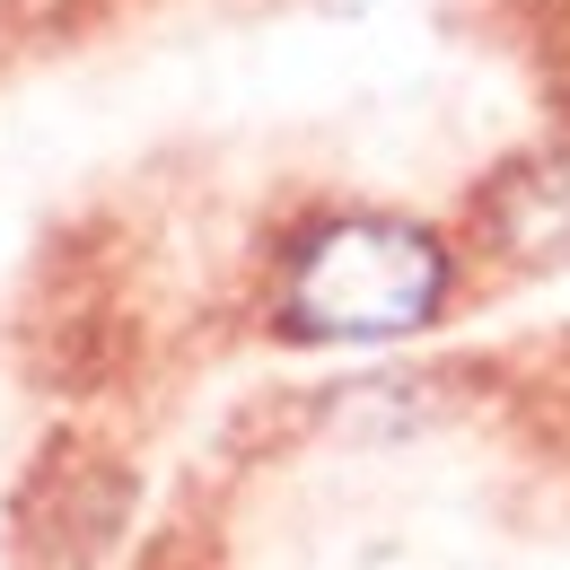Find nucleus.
Here are the masks:
<instances>
[{
    "instance_id": "1",
    "label": "nucleus",
    "mask_w": 570,
    "mask_h": 570,
    "mask_svg": "<svg viewBox=\"0 0 570 570\" xmlns=\"http://www.w3.org/2000/svg\"><path fill=\"white\" fill-rule=\"evenodd\" d=\"M448 307V246L422 219L343 212L289 246L282 334L289 343H395Z\"/></svg>"
},
{
    "instance_id": "2",
    "label": "nucleus",
    "mask_w": 570,
    "mask_h": 570,
    "mask_svg": "<svg viewBox=\"0 0 570 570\" xmlns=\"http://www.w3.org/2000/svg\"><path fill=\"white\" fill-rule=\"evenodd\" d=\"M483 228L509 264L562 273L570 264V158H518L483 203Z\"/></svg>"
}]
</instances>
